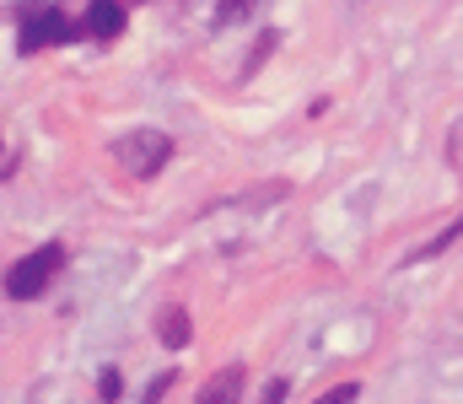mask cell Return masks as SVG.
I'll use <instances>...</instances> for the list:
<instances>
[{
	"label": "cell",
	"instance_id": "cell-11",
	"mask_svg": "<svg viewBox=\"0 0 463 404\" xmlns=\"http://www.w3.org/2000/svg\"><path fill=\"white\" fill-rule=\"evenodd\" d=\"M173 389V372H162V378H151V389H146V399L140 404H162V394Z\"/></svg>",
	"mask_w": 463,
	"mask_h": 404
},
{
	"label": "cell",
	"instance_id": "cell-8",
	"mask_svg": "<svg viewBox=\"0 0 463 404\" xmlns=\"http://www.w3.org/2000/svg\"><path fill=\"white\" fill-rule=\"evenodd\" d=\"M118 394H124V378H118V367H103V378H98V399L114 404Z\"/></svg>",
	"mask_w": 463,
	"mask_h": 404
},
{
	"label": "cell",
	"instance_id": "cell-9",
	"mask_svg": "<svg viewBox=\"0 0 463 404\" xmlns=\"http://www.w3.org/2000/svg\"><path fill=\"white\" fill-rule=\"evenodd\" d=\"M355 399H361V383H335L329 394H318L313 404H355Z\"/></svg>",
	"mask_w": 463,
	"mask_h": 404
},
{
	"label": "cell",
	"instance_id": "cell-3",
	"mask_svg": "<svg viewBox=\"0 0 463 404\" xmlns=\"http://www.w3.org/2000/svg\"><path fill=\"white\" fill-rule=\"evenodd\" d=\"M114 162L129 178H156L173 162V135L167 130H129L114 140Z\"/></svg>",
	"mask_w": 463,
	"mask_h": 404
},
{
	"label": "cell",
	"instance_id": "cell-2",
	"mask_svg": "<svg viewBox=\"0 0 463 404\" xmlns=\"http://www.w3.org/2000/svg\"><path fill=\"white\" fill-rule=\"evenodd\" d=\"M60 269H65V249H60V243H43V249L22 254L16 265L5 269V296H11V302H33V296L49 291V280H54Z\"/></svg>",
	"mask_w": 463,
	"mask_h": 404
},
{
	"label": "cell",
	"instance_id": "cell-7",
	"mask_svg": "<svg viewBox=\"0 0 463 404\" xmlns=\"http://www.w3.org/2000/svg\"><path fill=\"white\" fill-rule=\"evenodd\" d=\"M275 43H280V33H264V38H259V49L248 54V65H242V76H253V70H259V65H264L269 54H275Z\"/></svg>",
	"mask_w": 463,
	"mask_h": 404
},
{
	"label": "cell",
	"instance_id": "cell-12",
	"mask_svg": "<svg viewBox=\"0 0 463 404\" xmlns=\"http://www.w3.org/2000/svg\"><path fill=\"white\" fill-rule=\"evenodd\" d=\"M286 394H291V383H286V378H275V383L264 389V399H259V404H286Z\"/></svg>",
	"mask_w": 463,
	"mask_h": 404
},
{
	"label": "cell",
	"instance_id": "cell-5",
	"mask_svg": "<svg viewBox=\"0 0 463 404\" xmlns=\"http://www.w3.org/2000/svg\"><path fill=\"white\" fill-rule=\"evenodd\" d=\"M237 399H242V367H222V372L205 378L194 404H237Z\"/></svg>",
	"mask_w": 463,
	"mask_h": 404
},
{
	"label": "cell",
	"instance_id": "cell-1",
	"mask_svg": "<svg viewBox=\"0 0 463 404\" xmlns=\"http://www.w3.org/2000/svg\"><path fill=\"white\" fill-rule=\"evenodd\" d=\"M76 38H87L81 22H71L54 0H22L16 5V49L22 54H43V49L76 43Z\"/></svg>",
	"mask_w": 463,
	"mask_h": 404
},
{
	"label": "cell",
	"instance_id": "cell-10",
	"mask_svg": "<svg viewBox=\"0 0 463 404\" xmlns=\"http://www.w3.org/2000/svg\"><path fill=\"white\" fill-rule=\"evenodd\" d=\"M248 11H253V0H227V5L216 11V27H232V22H242Z\"/></svg>",
	"mask_w": 463,
	"mask_h": 404
},
{
	"label": "cell",
	"instance_id": "cell-4",
	"mask_svg": "<svg viewBox=\"0 0 463 404\" xmlns=\"http://www.w3.org/2000/svg\"><path fill=\"white\" fill-rule=\"evenodd\" d=\"M124 0H87V16H81V33L92 38V43H114L118 33H124Z\"/></svg>",
	"mask_w": 463,
	"mask_h": 404
},
{
	"label": "cell",
	"instance_id": "cell-6",
	"mask_svg": "<svg viewBox=\"0 0 463 404\" xmlns=\"http://www.w3.org/2000/svg\"><path fill=\"white\" fill-rule=\"evenodd\" d=\"M189 334H194V324H189V313H184V307H167V313L156 318V340H162L167 351H184V345H189Z\"/></svg>",
	"mask_w": 463,
	"mask_h": 404
}]
</instances>
